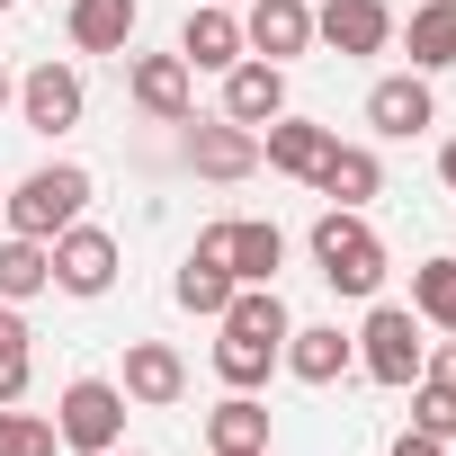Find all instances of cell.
I'll return each mask as SVG.
<instances>
[{
  "mask_svg": "<svg viewBox=\"0 0 456 456\" xmlns=\"http://www.w3.org/2000/svg\"><path fill=\"white\" fill-rule=\"evenodd\" d=\"M314 269H322L331 296H376L385 287V242H376L367 206H322L314 215Z\"/></svg>",
  "mask_w": 456,
  "mask_h": 456,
  "instance_id": "1",
  "label": "cell"
},
{
  "mask_svg": "<svg viewBox=\"0 0 456 456\" xmlns=\"http://www.w3.org/2000/svg\"><path fill=\"white\" fill-rule=\"evenodd\" d=\"M0 215H10V233L54 242L63 224L90 215V170H81V161H45V170H28L19 188H0Z\"/></svg>",
  "mask_w": 456,
  "mask_h": 456,
  "instance_id": "2",
  "label": "cell"
},
{
  "mask_svg": "<svg viewBox=\"0 0 456 456\" xmlns=\"http://www.w3.org/2000/svg\"><path fill=\"white\" fill-rule=\"evenodd\" d=\"M429 322L411 314V305H376L367 314V331H358V367L376 376V385H394V394H411L420 385V358H429V340H420Z\"/></svg>",
  "mask_w": 456,
  "mask_h": 456,
  "instance_id": "3",
  "label": "cell"
},
{
  "mask_svg": "<svg viewBox=\"0 0 456 456\" xmlns=\"http://www.w3.org/2000/svg\"><path fill=\"white\" fill-rule=\"evenodd\" d=\"M54 438L81 447V456L126 447V385H108V376H72V385H63V411H54Z\"/></svg>",
  "mask_w": 456,
  "mask_h": 456,
  "instance_id": "4",
  "label": "cell"
},
{
  "mask_svg": "<svg viewBox=\"0 0 456 456\" xmlns=\"http://www.w3.org/2000/svg\"><path fill=\"white\" fill-rule=\"evenodd\" d=\"M197 251L233 269V287H278L287 233H278V224H260V215H233V224H206V233H197Z\"/></svg>",
  "mask_w": 456,
  "mask_h": 456,
  "instance_id": "5",
  "label": "cell"
},
{
  "mask_svg": "<svg viewBox=\"0 0 456 456\" xmlns=\"http://www.w3.org/2000/svg\"><path fill=\"white\" fill-rule=\"evenodd\" d=\"M45 251H54V287H63V296H108V287H117V260H126L108 224H63Z\"/></svg>",
  "mask_w": 456,
  "mask_h": 456,
  "instance_id": "6",
  "label": "cell"
},
{
  "mask_svg": "<svg viewBox=\"0 0 456 456\" xmlns=\"http://www.w3.org/2000/svg\"><path fill=\"white\" fill-rule=\"evenodd\" d=\"M126 99L152 117V126H188L197 117V72L179 54H134L126 63Z\"/></svg>",
  "mask_w": 456,
  "mask_h": 456,
  "instance_id": "7",
  "label": "cell"
},
{
  "mask_svg": "<svg viewBox=\"0 0 456 456\" xmlns=\"http://www.w3.org/2000/svg\"><path fill=\"white\" fill-rule=\"evenodd\" d=\"M10 99H19L28 134H72V126H81V108H90V90H81V72H72V63H37Z\"/></svg>",
  "mask_w": 456,
  "mask_h": 456,
  "instance_id": "8",
  "label": "cell"
},
{
  "mask_svg": "<svg viewBox=\"0 0 456 456\" xmlns=\"http://www.w3.org/2000/svg\"><path fill=\"white\" fill-rule=\"evenodd\" d=\"M314 45H331V54H385L394 45V10L385 0H322L314 10Z\"/></svg>",
  "mask_w": 456,
  "mask_h": 456,
  "instance_id": "9",
  "label": "cell"
},
{
  "mask_svg": "<svg viewBox=\"0 0 456 456\" xmlns=\"http://www.w3.org/2000/svg\"><path fill=\"white\" fill-rule=\"evenodd\" d=\"M242 45V10H215V0H188V28H179V63L188 72H233Z\"/></svg>",
  "mask_w": 456,
  "mask_h": 456,
  "instance_id": "10",
  "label": "cell"
},
{
  "mask_svg": "<svg viewBox=\"0 0 456 456\" xmlns=\"http://www.w3.org/2000/svg\"><path fill=\"white\" fill-rule=\"evenodd\" d=\"M188 170L197 179H251L260 170V134L233 126V117H197L188 126Z\"/></svg>",
  "mask_w": 456,
  "mask_h": 456,
  "instance_id": "11",
  "label": "cell"
},
{
  "mask_svg": "<svg viewBox=\"0 0 456 456\" xmlns=\"http://www.w3.org/2000/svg\"><path fill=\"white\" fill-rule=\"evenodd\" d=\"M242 45L260 63H296L314 45V0H251L242 10Z\"/></svg>",
  "mask_w": 456,
  "mask_h": 456,
  "instance_id": "12",
  "label": "cell"
},
{
  "mask_svg": "<svg viewBox=\"0 0 456 456\" xmlns=\"http://www.w3.org/2000/svg\"><path fill=\"white\" fill-rule=\"evenodd\" d=\"M367 126H376V134H394V143H411L420 126H438L429 72H385V81L367 90Z\"/></svg>",
  "mask_w": 456,
  "mask_h": 456,
  "instance_id": "13",
  "label": "cell"
},
{
  "mask_svg": "<svg viewBox=\"0 0 456 456\" xmlns=\"http://www.w3.org/2000/svg\"><path fill=\"white\" fill-rule=\"evenodd\" d=\"M296 385H340L349 367H358V340L340 331V322H296L287 331V358H278Z\"/></svg>",
  "mask_w": 456,
  "mask_h": 456,
  "instance_id": "14",
  "label": "cell"
},
{
  "mask_svg": "<svg viewBox=\"0 0 456 456\" xmlns=\"http://www.w3.org/2000/svg\"><path fill=\"white\" fill-rule=\"evenodd\" d=\"M126 403H143V411H170L179 394H188V358L170 349V340H126Z\"/></svg>",
  "mask_w": 456,
  "mask_h": 456,
  "instance_id": "15",
  "label": "cell"
},
{
  "mask_svg": "<svg viewBox=\"0 0 456 456\" xmlns=\"http://www.w3.org/2000/svg\"><path fill=\"white\" fill-rule=\"evenodd\" d=\"M224 117L233 126H269V117H287V63H260V54H242L233 72H224Z\"/></svg>",
  "mask_w": 456,
  "mask_h": 456,
  "instance_id": "16",
  "label": "cell"
},
{
  "mask_svg": "<svg viewBox=\"0 0 456 456\" xmlns=\"http://www.w3.org/2000/svg\"><path fill=\"white\" fill-rule=\"evenodd\" d=\"M331 143H340V134H331V126H314V117H296V108L260 126V161H269V170H287V179H305V188H314V170H322V152H331Z\"/></svg>",
  "mask_w": 456,
  "mask_h": 456,
  "instance_id": "17",
  "label": "cell"
},
{
  "mask_svg": "<svg viewBox=\"0 0 456 456\" xmlns=\"http://www.w3.org/2000/svg\"><path fill=\"white\" fill-rule=\"evenodd\" d=\"M134 28H143V0H72V10H63V37L81 54H126Z\"/></svg>",
  "mask_w": 456,
  "mask_h": 456,
  "instance_id": "18",
  "label": "cell"
},
{
  "mask_svg": "<svg viewBox=\"0 0 456 456\" xmlns=\"http://www.w3.org/2000/svg\"><path fill=\"white\" fill-rule=\"evenodd\" d=\"M314 188H322L331 206H367V197H385V161H376L367 143H331L322 170H314Z\"/></svg>",
  "mask_w": 456,
  "mask_h": 456,
  "instance_id": "19",
  "label": "cell"
},
{
  "mask_svg": "<svg viewBox=\"0 0 456 456\" xmlns=\"http://www.w3.org/2000/svg\"><path fill=\"white\" fill-rule=\"evenodd\" d=\"M251 447H269V403L260 394H224L206 411V456H251Z\"/></svg>",
  "mask_w": 456,
  "mask_h": 456,
  "instance_id": "20",
  "label": "cell"
},
{
  "mask_svg": "<svg viewBox=\"0 0 456 456\" xmlns=\"http://www.w3.org/2000/svg\"><path fill=\"white\" fill-rule=\"evenodd\" d=\"M394 37L411 45V72H447L456 63V0H420L411 19H394Z\"/></svg>",
  "mask_w": 456,
  "mask_h": 456,
  "instance_id": "21",
  "label": "cell"
},
{
  "mask_svg": "<svg viewBox=\"0 0 456 456\" xmlns=\"http://www.w3.org/2000/svg\"><path fill=\"white\" fill-rule=\"evenodd\" d=\"M45 287H54V251L28 242V233H10V242H0V305H28Z\"/></svg>",
  "mask_w": 456,
  "mask_h": 456,
  "instance_id": "22",
  "label": "cell"
},
{
  "mask_svg": "<svg viewBox=\"0 0 456 456\" xmlns=\"http://www.w3.org/2000/svg\"><path fill=\"white\" fill-rule=\"evenodd\" d=\"M170 296H179V314H224V305H233V269H224V260H206V251H188L179 260V278H170Z\"/></svg>",
  "mask_w": 456,
  "mask_h": 456,
  "instance_id": "23",
  "label": "cell"
},
{
  "mask_svg": "<svg viewBox=\"0 0 456 456\" xmlns=\"http://www.w3.org/2000/svg\"><path fill=\"white\" fill-rule=\"evenodd\" d=\"M28 376H37V331H28L19 305H0V403H19Z\"/></svg>",
  "mask_w": 456,
  "mask_h": 456,
  "instance_id": "24",
  "label": "cell"
},
{
  "mask_svg": "<svg viewBox=\"0 0 456 456\" xmlns=\"http://www.w3.org/2000/svg\"><path fill=\"white\" fill-rule=\"evenodd\" d=\"M411 314L429 331H456V260H420L411 269Z\"/></svg>",
  "mask_w": 456,
  "mask_h": 456,
  "instance_id": "25",
  "label": "cell"
},
{
  "mask_svg": "<svg viewBox=\"0 0 456 456\" xmlns=\"http://www.w3.org/2000/svg\"><path fill=\"white\" fill-rule=\"evenodd\" d=\"M54 420L45 411H19V403H0V456H54Z\"/></svg>",
  "mask_w": 456,
  "mask_h": 456,
  "instance_id": "26",
  "label": "cell"
},
{
  "mask_svg": "<svg viewBox=\"0 0 456 456\" xmlns=\"http://www.w3.org/2000/svg\"><path fill=\"white\" fill-rule=\"evenodd\" d=\"M411 429L429 447H456V394L447 385H411Z\"/></svg>",
  "mask_w": 456,
  "mask_h": 456,
  "instance_id": "27",
  "label": "cell"
},
{
  "mask_svg": "<svg viewBox=\"0 0 456 456\" xmlns=\"http://www.w3.org/2000/svg\"><path fill=\"white\" fill-rule=\"evenodd\" d=\"M420 385H447V394H456V331H447V340L420 358Z\"/></svg>",
  "mask_w": 456,
  "mask_h": 456,
  "instance_id": "28",
  "label": "cell"
},
{
  "mask_svg": "<svg viewBox=\"0 0 456 456\" xmlns=\"http://www.w3.org/2000/svg\"><path fill=\"white\" fill-rule=\"evenodd\" d=\"M394 456H447V447H429L420 429H403V438H394Z\"/></svg>",
  "mask_w": 456,
  "mask_h": 456,
  "instance_id": "29",
  "label": "cell"
},
{
  "mask_svg": "<svg viewBox=\"0 0 456 456\" xmlns=\"http://www.w3.org/2000/svg\"><path fill=\"white\" fill-rule=\"evenodd\" d=\"M438 179H447V188H456V134H447V143H438Z\"/></svg>",
  "mask_w": 456,
  "mask_h": 456,
  "instance_id": "30",
  "label": "cell"
},
{
  "mask_svg": "<svg viewBox=\"0 0 456 456\" xmlns=\"http://www.w3.org/2000/svg\"><path fill=\"white\" fill-rule=\"evenodd\" d=\"M10 90H19V81H10V72H0V108H10Z\"/></svg>",
  "mask_w": 456,
  "mask_h": 456,
  "instance_id": "31",
  "label": "cell"
},
{
  "mask_svg": "<svg viewBox=\"0 0 456 456\" xmlns=\"http://www.w3.org/2000/svg\"><path fill=\"white\" fill-rule=\"evenodd\" d=\"M108 456H152V447H108Z\"/></svg>",
  "mask_w": 456,
  "mask_h": 456,
  "instance_id": "32",
  "label": "cell"
},
{
  "mask_svg": "<svg viewBox=\"0 0 456 456\" xmlns=\"http://www.w3.org/2000/svg\"><path fill=\"white\" fill-rule=\"evenodd\" d=\"M215 10H242V0H215Z\"/></svg>",
  "mask_w": 456,
  "mask_h": 456,
  "instance_id": "33",
  "label": "cell"
},
{
  "mask_svg": "<svg viewBox=\"0 0 456 456\" xmlns=\"http://www.w3.org/2000/svg\"><path fill=\"white\" fill-rule=\"evenodd\" d=\"M0 10H19V0H0Z\"/></svg>",
  "mask_w": 456,
  "mask_h": 456,
  "instance_id": "34",
  "label": "cell"
},
{
  "mask_svg": "<svg viewBox=\"0 0 456 456\" xmlns=\"http://www.w3.org/2000/svg\"><path fill=\"white\" fill-rule=\"evenodd\" d=\"M251 456H269V447H251Z\"/></svg>",
  "mask_w": 456,
  "mask_h": 456,
  "instance_id": "35",
  "label": "cell"
},
{
  "mask_svg": "<svg viewBox=\"0 0 456 456\" xmlns=\"http://www.w3.org/2000/svg\"><path fill=\"white\" fill-rule=\"evenodd\" d=\"M447 456H456V447H447Z\"/></svg>",
  "mask_w": 456,
  "mask_h": 456,
  "instance_id": "36",
  "label": "cell"
}]
</instances>
